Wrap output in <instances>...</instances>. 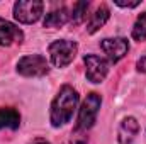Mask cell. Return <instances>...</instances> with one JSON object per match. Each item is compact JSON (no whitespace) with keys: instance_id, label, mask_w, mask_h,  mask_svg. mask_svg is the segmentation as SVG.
Returning a JSON list of instances; mask_svg holds the SVG:
<instances>
[{"instance_id":"cell-1","label":"cell","mask_w":146,"mask_h":144,"mask_svg":"<svg viewBox=\"0 0 146 144\" xmlns=\"http://www.w3.org/2000/svg\"><path fill=\"white\" fill-rule=\"evenodd\" d=\"M76 105H78L76 90H73L70 85H63L51 104V114H49L51 126L61 127V126L68 124L76 110Z\"/></svg>"},{"instance_id":"cell-2","label":"cell","mask_w":146,"mask_h":144,"mask_svg":"<svg viewBox=\"0 0 146 144\" xmlns=\"http://www.w3.org/2000/svg\"><path fill=\"white\" fill-rule=\"evenodd\" d=\"M78 51V44L70 39H60L49 44L48 53H49V59L56 68H65L72 63L76 56Z\"/></svg>"},{"instance_id":"cell-3","label":"cell","mask_w":146,"mask_h":144,"mask_svg":"<svg viewBox=\"0 0 146 144\" xmlns=\"http://www.w3.org/2000/svg\"><path fill=\"white\" fill-rule=\"evenodd\" d=\"M102 104V97L95 92L88 93L87 98L83 100L82 108L78 112V120H76V127L75 131H88L95 120H97V114H99V108Z\"/></svg>"},{"instance_id":"cell-4","label":"cell","mask_w":146,"mask_h":144,"mask_svg":"<svg viewBox=\"0 0 146 144\" xmlns=\"http://www.w3.org/2000/svg\"><path fill=\"white\" fill-rule=\"evenodd\" d=\"M17 73L22 76H44L49 73V63L42 54H27L19 59Z\"/></svg>"},{"instance_id":"cell-5","label":"cell","mask_w":146,"mask_h":144,"mask_svg":"<svg viewBox=\"0 0 146 144\" xmlns=\"http://www.w3.org/2000/svg\"><path fill=\"white\" fill-rule=\"evenodd\" d=\"M44 3L39 0H21L14 5V17L22 24H33L42 15Z\"/></svg>"},{"instance_id":"cell-6","label":"cell","mask_w":146,"mask_h":144,"mask_svg":"<svg viewBox=\"0 0 146 144\" xmlns=\"http://www.w3.org/2000/svg\"><path fill=\"white\" fill-rule=\"evenodd\" d=\"M83 63H85V75H87L88 81L100 83L106 80V76L109 73V65L104 58H100L97 54H85Z\"/></svg>"},{"instance_id":"cell-7","label":"cell","mask_w":146,"mask_h":144,"mask_svg":"<svg viewBox=\"0 0 146 144\" xmlns=\"http://www.w3.org/2000/svg\"><path fill=\"white\" fill-rule=\"evenodd\" d=\"M100 49L110 63H117L129 51V41L126 37H106L100 41Z\"/></svg>"},{"instance_id":"cell-8","label":"cell","mask_w":146,"mask_h":144,"mask_svg":"<svg viewBox=\"0 0 146 144\" xmlns=\"http://www.w3.org/2000/svg\"><path fill=\"white\" fill-rule=\"evenodd\" d=\"M22 39H24V32L19 27L0 17V46H12L22 42Z\"/></svg>"},{"instance_id":"cell-9","label":"cell","mask_w":146,"mask_h":144,"mask_svg":"<svg viewBox=\"0 0 146 144\" xmlns=\"http://www.w3.org/2000/svg\"><path fill=\"white\" fill-rule=\"evenodd\" d=\"M139 132V124L134 117H126L122 122H121V127H119V132H117V139L121 144H131L134 141V137L138 136Z\"/></svg>"},{"instance_id":"cell-10","label":"cell","mask_w":146,"mask_h":144,"mask_svg":"<svg viewBox=\"0 0 146 144\" xmlns=\"http://www.w3.org/2000/svg\"><path fill=\"white\" fill-rule=\"evenodd\" d=\"M21 126V114L15 108L0 107V131L2 129H19Z\"/></svg>"},{"instance_id":"cell-11","label":"cell","mask_w":146,"mask_h":144,"mask_svg":"<svg viewBox=\"0 0 146 144\" xmlns=\"http://www.w3.org/2000/svg\"><path fill=\"white\" fill-rule=\"evenodd\" d=\"M110 17V10L107 5H100L94 14H92V17H90V20H88V26H87V31H88V34H94V32H97L107 20H109Z\"/></svg>"},{"instance_id":"cell-12","label":"cell","mask_w":146,"mask_h":144,"mask_svg":"<svg viewBox=\"0 0 146 144\" xmlns=\"http://www.w3.org/2000/svg\"><path fill=\"white\" fill-rule=\"evenodd\" d=\"M70 20V14L65 7L58 9V10H51L49 14H46L44 17V27H61Z\"/></svg>"},{"instance_id":"cell-13","label":"cell","mask_w":146,"mask_h":144,"mask_svg":"<svg viewBox=\"0 0 146 144\" xmlns=\"http://www.w3.org/2000/svg\"><path fill=\"white\" fill-rule=\"evenodd\" d=\"M133 39L141 42L146 41V12H143L141 15H138L134 26H133Z\"/></svg>"},{"instance_id":"cell-14","label":"cell","mask_w":146,"mask_h":144,"mask_svg":"<svg viewBox=\"0 0 146 144\" xmlns=\"http://www.w3.org/2000/svg\"><path fill=\"white\" fill-rule=\"evenodd\" d=\"M88 5H90L88 2H76L73 5V10H72V14H70V17H72V22L75 26L82 24V20L85 19L87 10H88Z\"/></svg>"},{"instance_id":"cell-15","label":"cell","mask_w":146,"mask_h":144,"mask_svg":"<svg viewBox=\"0 0 146 144\" xmlns=\"http://www.w3.org/2000/svg\"><path fill=\"white\" fill-rule=\"evenodd\" d=\"M136 68H138V71L146 73V56H143V58H139V59H138Z\"/></svg>"},{"instance_id":"cell-16","label":"cell","mask_w":146,"mask_h":144,"mask_svg":"<svg viewBox=\"0 0 146 144\" xmlns=\"http://www.w3.org/2000/svg\"><path fill=\"white\" fill-rule=\"evenodd\" d=\"M119 7H126V9H133V7H138L139 2H133V3H122V2H115Z\"/></svg>"},{"instance_id":"cell-17","label":"cell","mask_w":146,"mask_h":144,"mask_svg":"<svg viewBox=\"0 0 146 144\" xmlns=\"http://www.w3.org/2000/svg\"><path fill=\"white\" fill-rule=\"evenodd\" d=\"M33 144H49L48 141H44V139H37V141H34Z\"/></svg>"}]
</instances>
